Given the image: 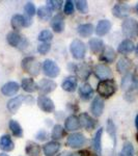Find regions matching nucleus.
Returning <instances> with one entry per match:
<instances>
[{
    "mask_svg": "<svg viewBox=\"0 0 138 156\" xmlns=\"http://www.w3.org/2000/svg\"><path fill=\"white\" fill-rule=\"evenodd\" d=\"M22 69L31 76H37L41 71V62L33 56H27L22 59Z\"/></svg>",
    "mask_w": 138,
    "mask_h": 156,
    "instance_id": "f257e3e1",
    "label": "nucleus"
},
{
    "mask_svg": "<svg viewBox=\"0 0 138 156\" xmlns=\"http://www.w3.org/2000/svg\"><path fill=\"white\" fill-rule=\"evenodd\" d=\"M97 90L100 96L104 98H109L116 92V83L113 79L103 80L98 83Z\"/></svg>",
    "mask_w": 138,
    "mask_h": 156,
    "instance_id": "f03ea898",
    "label": "nucleus"
},
{
    "mask_svg": "<svg viewBox=\"0 0 138 156\" xmlns=\"http://www.w3.org/2000/svg\"><path fill=\"white\" fill-rule=\"evenodd\" d=\"M122 30L125 37H135L138 34V23L134 19H126L122 24Z\"/></svg>",
    "mask_w": 138,
    "mask_h": 156,
    "instance_id": "7ed1b4c3",
    "label": "nucleus"
},
{
    "mask_svg": "<svg viewBox=\"0 0 138 156\" xmlns=\"http://www.w3.org/2000/svg\"><path fill=\"white\" fill-rule=\"evenodd\" d=\"M7 43L11 45L12 47H16V48H24L26 45L28 44L27 40L25 39L22 34H20L17 31H11L6 37Z\"/></svg>",
    "mask_w": 138,
    "mask_h": 156,
    "instance_id": "20e7f679",
    "label": "nucleus"
},
{
    "mask_svg": "<svg viewBox=\"0 0 138 156\" xmlns=\"http://www.w3.org/2000/svg\"><path fill=\"white\" fill-rule=\"evenodd\" d=\"M70 50H71V53L73 57L76 59H82L84 58L85 53H86V46L82 41L80 40H74L71 43V46H70Z\"/></svg>",
    "mask_w": 138,
    "mask_h": 156,
    "instance_id": "39448f33",
    "label": "nucleus"
},
{
    "mask_svg": "<svg viewBox=\"0 0 138 156\" xmlns=\"http://www.w3.org/2000/svg\"><path fill=\"white\" fill-rule=\"evenodd\" d=\"M87 140L82 133H72L67 136V146L70 148H74V149H78L81 148L86 144Z\"/></svg>",
    "mask_w": 138,
    "mask_h": 156,
    "instance_id": "423d86ee",
    "label": "nucleus"
},
{
    "mask_svg": "<svg viewBox=\"0 0 138 156\" xmlns=\"http://www.w3.org/2000/svg\"><path fill=\"white\" fill-rule=\"evenodd\" d=\"M43 71L46 76L50 78H55L59 75L60 69L56 65V62L51 59H46L43 64Z\"/></svg>",
    "mask_w": 138,
    "mask_h": 156,
    "instance_id": "0eeeda50",
    "label": "nucleus"
},
{
    "mask_svg": "<svg viewBox=\"0 0 138 156\" xmlns=\"http://www.w3.org/2000/svg\"><path fill=\"white\" fill-rule=\"evenodd\" d=\"M32 23L31 18L23 15H14L12 18V27L16 30H19L23 27H28Z\"/></svg>",
    "mask_w": 138,
    "mask_h": 156,
    "instance_id": "6e6552de",
    "label": "nucleus"
},
{
    "mask_svg": "<svg viewBox=\"0 0 138 156\" xmlns=\"http://www.w3.org/2000/svg\"><path fill=\"white\" fill-rule=\"evenodd\" d=\"M94 73L99 79H101V81H103V80H108L112 78L111 69L107 65L104 64H99L97 66H95Z\"/></svg>",
    "mask_w": 138,
    "mask_h": 156,
    "instance_id": "1a4fd4ad",
    "label": "nucleus"
},
{
    "mask_svg": "<svg viewBox=\"0 0 138 156\" xmlns=\"http://www.w3.org/2000/svg\"><path fill=\"white\" fill-rule=\"evenodd\" d=\"M91 71H92L91 66H90L88 62H81V64H78L75 66V73L82 80L88 79V77L91 74Z\"/></svg>",
    "mask_w": 138,
    "mask_h": 156,
    "instance_id": "9d476101",
    "label": "nucleus"
},
{
    "mask_svg": "<svg viewBox=\"0 0 138 156\" xmlns=\"http://www.w3.org/2000/svg\"><path fill=\"white\" fill-rule=\"evenodd\" d=\"M37 105H39V107L41 108L43 112H47V114H51L55 109L54 102L49 97L44 96V95L39 96V98H37Z\"/></svg>",
    "mask_w": 138,
    "mask_h": 156,
    "instance_id": "9b49d317",
    "label": "nucleus"
},
{
    "mask_svg": "<svg viewBox=\"0 0 138 156\" xmlns=\"http://www.w3.org/2000/svg\"><path fill=\"white\" fill-rule=\"evenodd\" d=\"M131 12V7L127 3H116L112 9V14L116 18H126Z\"/></svg>",
    "mask_w": 138,
    "mask_h": 156,
    "instance_id": "f8f14e48",
    "label": "nucleus"
},
{
    "mask_svg": "<svg viewBox=\"0 0 138 156\" xmlns=\"http://www.w3.org/2000/svg\"><path fill=\"white\" fill-rule=\"evenodd\" d=\"M79 121H80V126H82L84 129L86 130H92L95 129L97 125V122L94 118H91L88 114L86 112H83L79 115Z\"/></svg>",
    "mask_w": 138,
    "mask_h": 156,
    "instance_id": "ddd939ff",
    "label": "nucleus"
},
{
    "mask_svg": "<svg viewBox=\"0 0 138 156\" xmlns=\"http://www.w3.org/2000/svg\"><path fill=\"white\" fill-rule=\"evenodd\" d=\"M104 110V101L100 96L95 97V99L92 100L91 105H90V112L95 117H100L103 114Z\"/></svg>",
    "mask_w": 138,
    "mask_h": 156,
    "instance_id": "4468645a",
    "label": "nucleus"
},
{
    "mask_svg": "<svg viewBox=\"0 0 138 156\" xmlns=\"http://www.w3.org/2000/svg\"><path fill=\"white\" fill-rule=\"evenodd\" d=\"M57 84L56 82H54L53 80L51 79H42L39 83V90L41 92L42 95H46L49 94V93L53 92V90L56 89Z\"/></svg>",
    "mask_w": 138,
    "mask_h": 156,
    "instance_id": "2eb2a0df",
    "label": "nucleus"
},
{
    "mask_svg": "<svg viewBox=\"0 0 138 156\" xmlns=\"http://www.w3.org/2000/svg\"><path fill=\"white\" fill-rule=\"evenodd\" d=\"M26 100V96H23V95H20V96H17L15 98H12L9 102H7V109L9 110L11 114H16L18 112V109L21 107L23 101Z\"/></svg>",
    "mask_w": 138,
    "mask_h": 156,
    "instance_id": "dca6fc26",
    "label": "nucleus"
},
{
    "mask_svg": "<svg viewBox=\"0 0 138 156\" xmlns=\"http://www.w3.org/2000/svg\"><path fill=\"white\" fill-rule=\"evenodd\" d=\"M137 87V79L131 73H128L122 79V89L125 90H131Z\"/></svg>",
    "mask_w": 138,
    "mask_h": 156,
    "instance_id": "f3484780",
    "label": "nucleus"
},
{
    "mask_svg": "<svg viewBox=\"0 0 138 156\" xmlns=\"http://www.w3.org/2000/svg\"><path fill=\"white\" fill-rule=\"evenodd\" d=\"M51 28L54 30L57 34H60V32L64 31V15L61 14H57L55 15L53 18L51 19Z\"/></svg>",
    "mask_w": 138,
    "mask_h": 156,
    "instance_id": "a211bd4d",
    "label": "nucleus"
},
{
    "mask_svg": "<svg viewBox=\"0 0 138 156\" xmlns=\"http://www.w3.org/2000/svg\"><path fill=\"white\" fill-rule=\"evenodd\" d=\"M80 127L81 126H80L79 118L74 115L67 117L66 121H64V129H66L67 131H70V132L76 131V130H78Z\"/></svg>",
    "mask_w": 138,
    "mask_h": 156,
    "instance_id": "6ab92c4d",
    "label": "nucleus"
},
{
    "mask_svg": "<svg viewBox=\"0 0 138 156\" xmlns=\"http://www.w3.org/2000/svg\"><path fill=\"white\" fill-rule=\"evenodd\" d=\"M20 90V85L15 81L7 82L1 87V92L4 96H15Z\"/></svg>",
    "mask_w": 138,
    "mask_h": 156,
    "instance_id": "aec40b11",
    "label": "nucleus"
},
{
    "mask_svg": "<svg viewBox=\"0 0 138 156\" xmlns=\"http://www.w3.org/2000/svg\"><path fill=\"white\" fill-rule=\"evenodd\" d=\"M89 45V48L90 51L95 54H100L103 52L104 50L105 46H104V43L101 39H98V37H94V39H90L88 42Z\"/></svg>",
    "mask_w": 138,
    "mask_h": 156,
    "instance_id": "412c9836",
    "label": "nucleus"
},
{
    "mask_svg": "<svg viewBox=\"0 0 138 156\" xmlns=\"http://www.w3.org/2000/svg\"><path fill=\"white\" fill-rule=\"evenodd\" d=\"M115 58H116V54H115V51L113 48H111L110 46H106L103 50V52L101 53V56H100V59L103 60L105 62H113Z\"/></svg>",
    "mask_w": 138,
    "mask_h": 156,
    "instance_id": "4be33fe9",
    "label": "nucleus"
},
{
    "mask_svg": "<svg viewBox=\"0 0 138 156\" xmlns=\"http://www.w3.org/2000/svg\"><path fill=\"white\" fill-rule=\"evenodd\" d=\"M21 87L27 93H34L39 90V84L32 78H23L21 82Z\"/></svg>",
    "mask_w": 138,
    "mask_h": 156,
    "instance_id": "5701e85b",
    "label": "nucleus"
},
{
    "mask_svg": "<svg viewBox=\"0 0 138 156\" xmlns=\"http://www.w3.org/2000/svg\"><path fill=\"white\" fill-rule=\"evenodd\" d=\"M59 149H60V144L53 140V142L47 143L44 146V148H43V151H44L45 156H55V154L58 152Z\"/></svg>",
    "mask_w": 138,
    "mask_h": 156,
    "instance_id": "b1692460",
    "label": "nucleus"
},
{
    "mask_svg": "<svg viewBox=\"0 0 138 156\" xmlns=\"http://www.w3.org/2000/svg\"><path fill=\"white\" fill-rule=\"evenodd\" d=\"M111 29V23L109 20H101L99 21V23L97 25L96 28V34L99 37H103L105 34H107Z\"/></svg>",
    "mask_w": 138,
    "mask_h": 156,
    "instance_id": "393cba45",
    "label": "nucleus"
},
{
    "mask_svg": "<svg viewBox=\"0 0 138 156\" xmlns=\"http://www.w3.org/2000/svg\"><path fill=\"white\" fill-rule=\"evenodd\" d=\"M61 87L64 89L66 92H74L77 87V79L74 76H69L67 78H64V81L61 83Z\"/></svg>",
    "mask_w": 138,
    "mask_h": 156,
    "instance_id": "a878e982",
    "label": "nucleus"
},
{
    "mask_svg": "<svg viewBox=\"0 0 138 156\" xmlns=\"http://www.w3.org/2000/svg\"><path fill=\"white\" fill-rule=\"evenodd\" d=\"M14 142L11 138L9 134H4L0 137V149L5 151V152H9V151L14 150Z\"/></svg>",
    "mask_w": 138,
    "mask_h": 156,
    "instance_id": "bb28decb",
    "label": "nucleus"
},
{
    "mask_svg": "<svg viewBox=\"0 0 138 156\" xmlns=\"http://www.w3.org/2000/svg\"><path fill=\"white\" fill-rule=\"evenodd\" d=\"M102 134H103V128H100L97 131L96 135L92 140V148H94L95 152L98 155L102 154Z\"/></svg>",
    "mask_w": 138,
    "mask_h": 156,
    "instance_id": "cd10ccee",
    "label": "nucleus"
},
{
    "mask_svg": "<svg viewBox=\"0 0 138 156\" xmlns=\"http://www.w3.org/2000/svg\"><path fill=\"white\" fill-rule=\"evenodd\" d=\"M94 95V90H92L91 85L88 83H84L79 87V96L82 100H89Z\"/></svg>",
    "mask_w": 138,
    "mask_h": 156,
    "instance_id": "c85d7f7f",
    "label": "nucleus"
},
{
    "mask_svg": "<svg viewBox=\"0 0 138 156\" xmlns=\"http://www.w3.org/2000/svg\"><path fill=\"white\" fill-rule=\"evenodd\" d=\"M131 67H132V62L129 58H127V57H122L119 60V62L116 64L117 72L120 73V74H124V73H127L128 74V71L131 69Z\"/></svg>",
    "mask_w": 138,
    "mask_h": 156,
    "instance_id": "c756f323",
    "label": "nucleus"
},
{
    "mask_svg": "<svg viewBox=\"0 0 138 156\" xmlns=\"http://www.w3.org/2000/svg\"><path fill=\"white\" fill-rule=\"evenodd\" d=\"M134 48H135L134 43H133L131 40L127 39V40H124V41L119 45L117 51H119L120 54H128V53H131L133 50H134Z\"/></svg>",
    "mask_w": 138,
    "mask_h": 156,
    "instance_id": "7c9ffc66",
    "label": "nucleus"
},
{
    "mask_svg": "<svg viewBox=\"0 0 138 156\" xmlns=\"http://www.w3.org/2000/svg\"><path fill=\"white\" fill-rule=\"evenodd\" d=\"M25 152H26V154L28 156H41V146L36 144V143L30 142L27 144L26 148H25Z\"/></svg>",
    "mask_w": 138,
    "mask_h": 156,
    "instance_id": "2f4dec72",
    "label": "nucleus"
},
{
    "mask_svg": "<svg viewBox=\"0 0 138 156\" xmlns=\"http://www.w3.org/2000/svg\"><path fill=\"white\" fill-rule=\"evenodd\" d=\"M78 34L81 36L82 37H88L92 34L94 32V25L90 23H86V24H81L78 26Z\"/></svg>",
    "mask_w": 138,
    "mask_h": 156,
    "instance_id": "473e14b6",
    "label": "nucleus"
},
{
    "mask_svg": "<svg viewBox=\"0 0 138 156\" xmlns=\"http://www.w3.org/2000/svg\"><path fill=\"white\" fill-rule=\"evenodd\" d=\"M9 129H11L12 133L16 137H22V136H23V129H22L21 125H20L17 121H15V120L9 121Z\"/></svg>",
    "mask_w": 138,
    "mask_h": 156,
    "instance_id": "72a5a7b5",
    "label": "nucleus"
},
{
    "mask_svg": "<svg viewBox=\"0 0 138 156\" xmlns=\"http://www.w3.org/2000/svg\"><path fill=\"white\" fill-rule=\"evenodd\" d=\"M37 16L43 21H48L52 16V9L49 6H42L37 9Z\"/></svg>",
    "mask_w": 138,
    "mask_h": 156,
    "instance_id": "f704fd0d",
    "label": "nucleus"
},
{
    "mask_svg": "<svg viewBox=\"0 0 138 156\" xmlns=\"http://www.w3.org/2000/svg\"><path fill=\"white\" fill-rule=\"evenodd\" d=\"M64 133H66V129L61 126V125H55L52 129V133H51V137L53 138L54 140H61L62 137L64 136Z\"/></svg>",
    "mask_w": 138,
    "mask_h": 156,
    "instance_id": "c9c22d12",
    "label": "nucleus"
},
{
    "mask_svg": "<svg viewBox=\"0 0 138 156\" xmlns=\"http://www.w3.org/2000/svg\"><path fill=\"white\" fill-rule=\"evenodd\" d=\"M107 132L109 133V135L112 137L114 143V146L116 145V129H115V125L114 123L112 122V120H108L107 121Z\"/></svg>",
    "mask_w": 138,
    "mask_h": 156,
    "instance_id": "e433bc0d",
    "label": "nucleus"
},
{
    "mask_svg": "<svg viewBox=\"0 0 138 156\" xmlns=\"http://www.w3.org/2000/svg\"><path fill=\"white\" fill-rule=\"evenodd\" d=\"M119 156H134V148L131 143H125Z\"/></svg>",
    "mask_w": 138,
    "mask_h": 156,
    "instance_id": "4c0bfd02",
    "label": "nucleus"
},
{
    "mask_svg": "<svg viewBox=\"0 0 138 156\" xmlns=\"http://www.w3.org/2000/svg\"><path fill=\"white\" fill-rule=\"evenodd\" d=\"M39 41H42L44 43H48L50 41H52V39H53V34H52L50 30L46 29V30H43V31L40 32L39 34Z\"/></svg>",
    "mask_w": 138,
    "mask_h": 156,
    "instance_id": "58836bf2",
    "label": "nucleus"
},
{
    "mask_svg": "<svg viewBox=\"0 0 138 156\" xmlns=\"http://www.w3.org/2000/svg\"><path fill=\"white\" fill-rule=\"evenodd\" d=\"M24 11L26 12L27 17H29V18H31V17H33L34 15H36V5H34L33 2H27L26 4H25L24 6Z\"/></svg>",
    "mask_w": 138,
    "mask_h": 156,
    "instance_id": "ea45409f",
    "label": "nucleus"
},
{
    "mask_svg": "<svg viewBox=\"0 0 138 156\" xmlns=\"http://www.w3.org/2000/svg\"><path fill=\"white\" fill-rule=\"evenodd\" d=\"M75 4H76L77 9L82 14H86L88 12V5H87V2L85 0H77V1H75Z\"/></svg>",
    "mask_w": 138,
    "mask_h": 156,
    "instance_id": "a19ab883",
    "label": "nucleus"
},
{
    "mask_svg": "<svg viewBox=\"0 0 138 156\" xmlns=\"http://www.w3.org/2000/svg\"><path fill=\"white\" fill-rule=\"evenodd\" d=\"M62 3L64 2L60 1V0H49V1H47V6H49L50 9L53 11V9H55V11H58V9H60V7H61Z\"/></svg>",
    "mask_w": 138,
    "mask_h": 156,
    "instance_id": "79ce46f5",
    "label": "nucleus"
},
{
    "mask_svg": "<svg viewBox=\"0 0 138 156\" xmlns=\"http://www.w3.org/2000/svg\"><path fill=\"white\" fill-rule=\"evenodd\" d=\"M74 2L71 1V0H67L64 3V12L66 15H72L74 12Z\"/></svg>",
    "mask_w": 138,
    "mask_h": 156,
    "instance_id": "37998d69",
    "label": "nucleus"
},
{
    "mask_svg": "<svg viewBox=\"0 0 138 156\" xmlns=\"http://www.w3.org/2000/svg\"><path fill=\"white\" fill-rule=\"evenodd\" d=\"M50 48H51V47H50L49 43H42V44H40L39 46H37V51H39V53L45 55L49 52Z\"/></svg>",
    "mask_w": 138,
    "mask_h": 156,
    "instance_id": "c03bdc74",
    "label": "nucleus"
},
{
    "mask_svg": "<svg viewBox=\"0 0 138 156\" xmlns=\"http://www.w3.org/2000/svg\"><path fill=\"white\" fill-rule=\"evenodd\" d=\"M47 132L45 131V130H41V131H39L37 132V134H36V138L39 140H41V142H43V140H45L47 138Z\"/></svg>",
    "mask_w": 138,
    "mask_h": 156,
    "instance_id": "a18cd8bd",
    "label": "nucleus"
},
{
    "mask_svg": "<svg viewBox=\"0 0 138 156\" xmlns=\"http://www.w3.org/2000/svg\"><path fill=\"white\" fill-rule=\"evenodd\" d=\"M57 156H76V154H74V153H71V152H67V151H66V152L60 153V154H58Z\"/></svg>",
    "mask_w": 138,
    "mask_h": 156,
    "instance_id": "49530a36",
    "label": "nucleus"
},
{
    "mask_svg": "<svg viewBox=\"0 0 138 156\" xmlns=\"http://www.w3.org/2000/svg\"><path fill=\"white\" fill-rule=\"evenodd\" d=\"M135 125H136V128L138 129V115H136V119H135Z\"/></svg>",
    "mask_w": 138,
    "mask_h": 156,
    "instance_id": "de8ad7c7",
    "label": "nucleus"
},
{
    "mask_svg": "<svg viewBox=\"0 0 138 156\" xmlns=\"http://www.w3.org/2000/svg\"><path fill=\"white\" fill-rule=\"evenodd\" d=\"M0 156H9V155L5 154V153H0Z\"/></svg>",
    "mask_w": 138,
    "mask_h": 156,
    "instance_id": "09e8293b",
    "label": "nucleus"
},
{
    "mask_svg": "<svg viewBox=\"0 0 138 156\" xmlns=\"http://www.w3.org/2000/svg\"><path fill=\"white\" fill-rule=\"evenodd\" d=\"M135 9H136V12H137V15H138V3L136 4V7H135Z\"/></svg>",
    "mask_w": 138,
    "mask_h": 156,
    "instance_id": "8fccbe9b",
    "label": "nucleus"
},
{
    "mask_svg": "<svg viewBox=\"0 0 138 156\" xmlns=\"http://www.w3.org/2000/svg\"><path fill=\"white\" fill-rule=\"evenodd\" d=\"M136 54H137V56H138V44H137V46H136Z\"/></svg>",
    "mask_w": 138,
    "mask_h": 156,
    "instance_id": "3c124183",
    "label": "nucleus"
},
{
    "mask_svg": "<svg viewBox=\"0 0 138 156\" xmlns=\"http://www.w3.org/2000/svg\"><path fill=\"white\" fill-rule=\"evenodd\" d=\"M137 140H138V134H137Z\"/></svg>",
    "mask_w": 138,
    "mask_h": 156,
    "instance_id": "603ef678",
    "label": "nucleus"
}]
</instances>
